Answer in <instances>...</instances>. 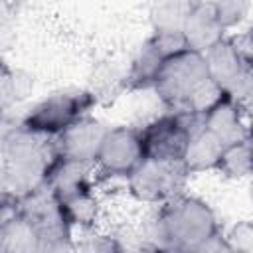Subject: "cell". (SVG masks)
Segmentation results:
<instances>
[{"instance_id": "1", "label": "cell", "mask_w": 253, "mask_h": 253, "mask_svg": "<svg viewBox=\"0 0 253 253\" xmlns=\"http://www.w3.org/2000/svg\"><path fill=\"white\" fill-rule=\"evenodd\" d=\"M152 89L168 113L196 117L206 115L223 95L210 77L206 55L190 47L164 61Z\"/></svg>"}, {"instance_id": "2", "label": "cell", "mask_w": 253, "mask_h": 253, "mask_svg": "<svg viewBox=\"0 0 253 253\" xmlns=\"http://www.w3.org/2000/svg\"><path fill=\"white\" fill-rule=\"evenodd\" d=\"M53 138L26 130L20 123L2 136V194L22 200L42 188L55 160Z\"/></svg>"}, {"instance_id": "3", "label": "cell", "mask_w": 253, "mask_h": 253, "mask_svg": "<svg viewBox=\"0 0 253 253\" xmlns=\"http://www.w3.org/2000/svg\"><path fill=\"white\" fill-rule=\"evenodd\" d=\"M217 233L213 210L204 200L182 194L158 210L148 253H192Z\"/></svg>"}, {"instance_id": "4", "label": "cell", "mask_w": 253, "mask_h": 253, "mask_svg": "<svg viewBox=\"0 0 253 253\" xmlns=\"http://www.w3.org/2000/svg\"><path fill=\"white\" fill-rule=\"evenodd\" d=\"M95 105H97L95 91L81 89V91L53 93L43 101H40L38 105H34L20 121V125L36 134L55 138L65 128L87 117Z\"/></svg>"}, {"instance_id": "5", "label": "cell", "mask_w": 253, "mask_h": 253, "mask_svg": "<svg viewBox=\"0 0 253 253\" xmlns=\"http://www.w3.org/2000/svg\"><path fill=\"white\" fill-rule=\"evenodd\" d=\"M202 117L186 113H166L140 128V142L146 160L184 162L190 138Z\"/></svg>"}, {"instance_id": "6", "label": "cell", "mask_w": 253, "mask_h": 253, "mask_svg": "<svg viewBox=\"0 0 253 253\" xmlns=\"http://www.w3.org/2000/svg\"><path fill=\"white\" fill-rule=\"evenodd\" d=\"M188 176L190 172L184 162H158L144 158L128 176V190L140 202L166 204L182 196Z\"/></svg>"}, {"instance_id": "7", "label": "cell", "mask_w": 253, "mask_h": 253, "mask_svg": "<svg viewBox=\"0 0 253 253\" xmlns=\"http://www.w3.org/2000/svg\"><path fill=\"white\" fill-rule=\"evenodd\" d=\"M184 49H188V43H186V38L182 32L154 30L152 36L142 43L128 73L125 75L123 87L128 91L154 87L156 75H158L160 67L164 65V61Z\"/></svg>"}, {"instance_id": "8", "label": "cell", "mask_w": 253, "mask_h": 253, "mask_svg": "<svg viewBox=\"0 0 253 253\" xmlns=\"http://www.w3.org/2000/svg\"><path fill=\"white\" fill-rule=\"evenodd\" d=\"M210 77L213 83L235 101H245L253 97V65H249L229 38L221 40L206 53Z\"/></svg>"}, {"instance_id": "9", "label": "cell", "mask_w": 253, "mask_h": 253, "mask_svg": "<svg viewBox=\"0 0 253 253\" xmlns=\"http://www.w3.org/2000/svg\"><path fill=\"white\" fill-rule=\"evenodd\" d=\"M144 160L140 130L132 126H109L95 164L107 176H130Z\"/></svg>"}, {"instance_id": "10", "label": "cell", "mask_w": 253, "mask_h": 253, "mask_svg": "<svg viewBox=\"0 0 253 253\" xmlns=\"http://www.w3.org/2000/svg\"><path fill=\"white\" fill-rule=\"evenodd\" d=\"M107 130L109 126H105L101 121L87 115L53 138L55 154L65 160L91 164L99 154V148Z\"/></svg>"}, {"instance_id": "11", "label": "cell", "mask_w": 253, "mask_h": 253, "mask_svg": "<svg viewBox=\"0 0 253 253\" xmlns=\"http://www.w3.org/2000/svg\"><path fill=\"white\" fill-rule=\"evenodd\" d=\"M225 30L221 28L211 2H192L188 18L184 22V38L190 49L208 53L213 45L225 40Z\"/></svg>"}, {"instance_id": "12", "label": "cell", "mask_w": 253, "mask_h": 253, "mask_svg": "<svg viewBox=\"0 0 253 253\" xmlns=\"http://www.w3.org/2000/svg\"><path fill=\"white\" fill-rule=\"evenodd\" d=\"M202 126L215 134L223 142V146L241 142L251 136V128H247L241 119L239 101H235L227 93H223L217 103L206 115H202Z\"/></svg>"}, {"instance_id": "13", "label": "cell", "mask_w": 253, "mask_h": 253, "mask_svg": "<svg viewBox=\"0 0 253 253\" xmlns=\"http://www.w3.org/2000/svg\"><path fill=\"white\" fill-rule=\"evenodd\" d=\"M223 142L211 134L208 128L202 126V123L198 125V128L194 130L186 156H184V166L190 174L194 172H204V170H211L217 168L219 158L223 154Z\"/></svg>"}, {"instance_id": "14", "label": "cell", "mask_w": 253, "mask_h": 253, "mask_svg": "<svg viewBox=\"0 0 253 253\" xmlns=\"http://www.w3.org/2000/svg\"><path fill=\"white\" fill-rule=\"evenodd\" d=\"M217 170L227 178L253 176V136L225 146Z\"/></svg>"}, {"instance_id": "15", "label": "cell", "mask_w": 253, "mask_h": 253, "mask_svg": "<svg viewBox=\"0 0 253 253\" xmlns=\"http://www.w3.org/2000/svg\"><path fill=\"white\" fill-rule=\"evenodd\" d=\"M192 2H162L154 4L150 10V20L154 30L162 32H182L188 18Z\"/></svg>"}, {"instance_id": "16", "label": "cell", "mask_w": 253, "mask_h": 253, "mask_svg": "<svg viewBox=\"0 0 253 253\" xmlns=\"http://www.w3.org/2000/svg\"><path fill=\"white\" fill-rule=\"evenodd\" d=\"M34 81L30 75H26L24 71H12L8 65L2 67V101L4 107H8V103H18L22 99L28 97V93L32 91Z\"/></svg>"}, {"instance_id": "17", "label": "cell", "mask_w": 253, "mask_h": 253, "mask_svg": "<svg viewBox=\"0 0 253 253\" xmlns=\"http://www.w3.org/2000/svg\"><path fill=\"white\" fill-rule=\"evenodd\" d=\"M211 4L223 30L239 24L249 10V2H241V0H225V2H211Z\"/></svg>"}, {"instance_id": "18", "label": "cell", "mask_w": 253, "mask_h": 253, "mask_svg": "<svg viewBox=\"0 0 253 253\" xmlns=\"http://www.w3.org/2000/svg\"><path fill=\"white\" fill-rule=\"evenodd\" d=\"M233 253H251L253 251V225L249 221L235 223L227 235H223Z\"/></svg>"}, {"instance_id": "19", "label": "cell", "mask_w": 253, "mask_h": 253, "mask_svg": "<svg viewBox=\"0 0 253 253\" xmlns=\"http://www.w3.org/2000/svg\"><path fill=\"white\" fill-rule=\"evenodd\" d=\"M79 253H126V249L111 235H93L81 241Z\"/></svg>"}, {"instance_id": "20", "label": "cell", "mask_w": 253, "mask_h": 253, "mask_svg": "<svg viewBox=\"0 0 253 253\" xmlns=\"http://www.w3.org/2000/svg\"><path fill=\"white\" fill-rule=\"evenodd\" d=\"M231 43L235 45V49L239 51V55L249 63L253 65V26H249L245 32L237 34V36H231L229 38Z\"/></svg>"}, {"instance_id": "21", "label": "cell", "mask_w": 253, "mask_h": 253, "mask_svg": "<svg viewBox=\"0 0 253 253\" xmlns=\"http://www.w3.org/2000/svg\"><path fill=\"white\" fill-rule=\"evenodd\" d=\"M192 253H233V249L229 247V243L225 241V237L221 233H217V235H213L210 241H206L204 245H200Z\"/></svg>"}, {"instance_id": "22", "label": "cell", "mask_w": 253, "mask_h": 253, "mask_svg": "<svg viewBox=\"0 0 253 253\" xmlns=\"http://www.w3.org/2000/svg\"><path fill=\"white\" fill-rule=\"evenodd\" d=\"M249 198H251V204H253V180H251V186H249Z\"/></svg>"}, {"instance_id": "23", "label": "cell", "mask_w": 253, "mask_h": 253, "mask_svg": "<svg viewBox=\"0 0 253 253\" xmlns=\"http://www.w3.org/2000/svg\"><path fill=\"white\" fill-rule=\"evenodd\" d=\"M251 136H253V128H251Z\"/></svg>"}]
</instances>
